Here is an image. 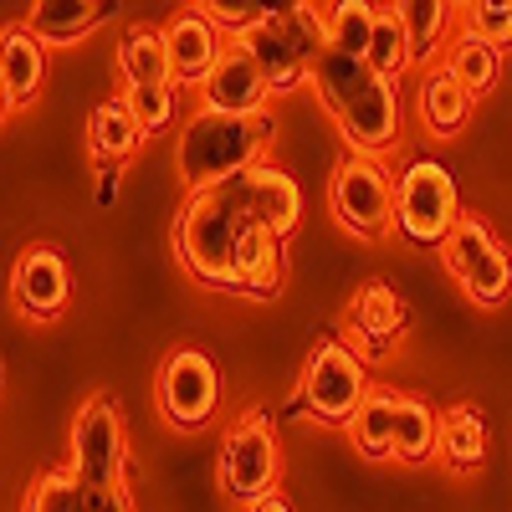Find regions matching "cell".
Wrapping results in <instances>:
<instances>
[{
  "mask_svg": "<svg viewBox=\"0 0 512 512\" xmlns=\"http://www.w3.org/2000/svg\"><path fill=\"white\" fill-rule=\"evenodd\" d=\"M395 11H400V26L410 36V62L415 67L431 62L436 47L446 41V31H451L456 6H446V0H405V6H395Z\"/></svg>",
  "mask_w": 512,
  "mask_h": 512,
  "instance_id": "obj_26",
  "label": "cell"
},
{
  "mask_svg": "<svg viewBox=\"0 0 512 512\" xmlns=\"http://www.w3.org/2000/svg\"><path fill=\"white\" fill-rule=\"evenodd\" d=\"M123 103H128V113H134V123L144 128V139H149V134H164V128L175 123L180 88L175 82H169V88H123Z\"/></svg>",
  "mask_w": 512,
  "mask_h": 512,
  "instance_id": "obj_30",
  "label": "cell"
},
{
  "mask_svg": "<svg viewBox=\"0 0 512 512\" xmlns=\"http://www.w3.org/2000/svg\"><path fill=\"white\" fill-rule=\"evenodd\" d=\"M328 205L333 221L359 241H374L384 231H395V175L384 169V159L369 154H349L333 169L328 185Z\"/></svg>",
  "mask_w": 512,
  "mask_h": 512,
  "instance_id": "obj_7",
  "label": "cell"
},
{
  "mask_svg": "<svg viewBox=\"0 0 512 512\" xmlns=\"http://www.w3.org/2000/svg\"><path fill=\"white\" fill-rule=\"evenodd\" d=\"M441 262L446 272L461 282V292L472 297L477 308H497L507 287H512V256L507 246L492 236V226L482 216H461L456 231L441 241Z\"/></svg>",
  "mask_w": 512,
  "mask_h": 512,
  "instance_id": "obj_9",
  "label": "cell"
},
{
  "mask_svg": "<svg viewBox=\"0 0 512 512\" xmlns=\"http://www.w3.org/2000/svg\"><path fill=\"white\" fill-rule=\"evenodd\" d=\"M415 108H420V123L431 128L436 139H451L466 128L472 118V98L461 93V82L446 72V67H431L420 77V93H415Z\"/></svg>",
  "mask_w": 512,
  "mask_h": 512,
  "instance_id": "obj_19",
  "label": "cell"
},
{
  "mask_svg": "<svg viewBox=\"0 0 512 512\" xmlns=\"http://www.w3.org/2000/svg\"><path fill=\"white\" fill-rule=\"evenodd\" d=\"M200 98H205L210 113H231V118H262L267 113L272 88H267V77H262V67H256L246 41H226V52H221L216 72L205 77Z\"/></svg>",
  "mask_w": 512,
  "mask_h": 512,
  "instance_id": "obj_13",
  "label": "cell"
},
{
  "mask_svg": "<svg viewBox=\"0 0 512 512\" xmlns=\"http://www.w3.org/2000/svg\"><path fill=\"white\" fill-rule=\"evenodd\" d=\"M118 72L123 88H169L175 72H169V52H164V31L154 26H128L118 41Z\"/></svg>",
  "mask_w": 512,
  "mask_h": 512,
  "instance_id": "obj_20",
  "label": "cell"
},
{
  "mask_svg": "<svg viewBox=\"0 0 512 512\" xmlns=\"http://www.w3.org/2000/svg\"><path fill=\"white\" fill-rule=\"evenodd\" d=\"M123 456H128V441H123V415L113 400H88L72 425V466L67 472L88 487L93 497L103 492H118L123 487Z\"/></svg>",
  "mask_w": 512,
  "mask_h": 512,
  "instance_id": "obj_10",
  "label": "cell"
},
{
  "mask_svg": "<svg viewBox=\"0 0 512 512\" xmlns=\"http://www.w3.org/2000/svg\"><path fill=\"white\" fill-rule=\"evenodd\" d=\"M246 512H292V502H287L282 492H272V497H262V502H251Z\"/></svg>",
  "mask_w": 512,
  "mask_h": 512,
  "instance_id": "obj_33",
  "label": "cell"
},
{
  "mask_svg": "<svg viewBox=\"0 0 512 512\" xmlns=\"http://www.w3.org/2000/svg\"><path fill=\"white\" fill-rule=\"evenodd\" d=\"M395 400L400 395H390V390H369L364 405L354 410V420L344 425L364 461H395Z\"/></svg>",
  "mask_w": 512,
  "mask_h": 512,
  "instance_id": "obj_23",
  "label": "cell"
},
{
  "mask_svg": "<svg viewBox=\"0 0 512 512\" xmlns=\"http://www.w3.org/2000/svg\"><path fill=\"white\" fill-rule=\"evenodd\" d=\"M441 451V415L431 400L420 395H400L395 400V461L420 466Z\"/></svg>",
  "mask_w": 512,
  "mask_h": 512,
  "instance_id": "obj_21",
  "label": "cell"
},
{
  "mask_svg": "<svg viewBox=\"0 0 512 512\" xmlns=\"http://www.w3.org/2000/svg\"><path fill=\"white\" fill-rule=\"evenodd\" d=\"M159 405L164 420L180 431H200L221 405V369L205 349H175L159 369Z\"/></svg>",
  "mask_w": 512,
  "mask_h": 512,
  "instance_id": "obj_11",
  "label": "cell"
},
{
  "mask_svg": "<svg viewBox=\"0 0 512 512\" xmlns=\"http://www.w3.org/2000/svg\"><path fill=\"white\" fill-rule=\"evenodd\" d=\"M303 221V190L287 169L256 164L236 180L210 190H190L175 216V256L180 267L221 292H246L256 267L272 262Z\"/></svg>",
  "mask_w": 512,
  "mask_h": 512,
  "instance_id": "obj_1",
  "label": "cell"
},
{
  "mask_svg": "<svg viewBox=\"0 0 512 512\" xmlns=\"http://www.w3.org/2000/svg\"><path fill=\"white\" fill-rule=\"evenodd\" d=\"M11 297L16 308L36 323L57 318L72 303V267L57 246H26L11 267Z\"/></svg>",
  "mask_w": 512,
  "mask_h": 512,
  "instance_id": "obj_12",
  "label": "cell"
},
{
  "mask_svg": "<svg viewBox=\"0 0 512 512\" xmlns=\"http://www.w3.org/2000/svg\"><path fill=\"white\" fill-rule=\"evenodd\" d=\"M108 16H113L108 0H41V6H31L26 26L41 47H72L88 31H98Z\"/></svg>",
  "mask_w": 512,
  "mask_h": 512,
  "instance_id": "obj_16",
  "label": "cell"
},
{
  "mask_svg": "<svg viewBox=\"0 0 512 512\" xmlns=\"http://www.w3.org/2000/svg\"><path fill=\"white\" fill-rule=\"evenodd\" d=\"M308 11H313V26L323 36V47L344 52V57H364L369 52L379 6H364V0H338V6H308Z\"/></svg>",
  "mask_w": 512,
  "mask_h": 512,
  "instance_id": "obj_22",
  "label": "cell"
},
{
  "mask_svg": "<svg viewBox=\"0 0 512 512\" xmlns=\"http://www.w3.org/2000/svg\"><path fill=\"white\" fill-rule=\"evenodd\" d=\"M200 11L210 16V26H216L226 41H246L256 26H267L277 16L272 0H200Z\"/></svg>",
  "mask_w": 512,
  "mask_h": 512,
  "instance_id": "obj_28",
  "label": "cell"
},
{
  "mask_svg": "<svg viewBox=\"0 0 512 512\" xmlns=\"http://www.w3.org/2000/svg\"><path fill=\"white\" fill-rule=\"evenodd\" d=\"M246 47H251L256 67H262L267 88L272 93H292L297 82L313 77V62L323 52V36H318L308 6H277V16L267 26H256L246 36Z\"/></svg>",
  "mask_w": 512,
  "mask_h": 512,
  "instance_id": "obj_8",
  "label": "cell"
},
{
  "mask_svg": "<svg viewBox=\"0 0 512 512\" xmlns=\"http://www.w3.org/2000/svg\"><path fill=\"white\" fill-rule=\"evenodd\" d=\"M466 11V31L487 47H512V0H477V6H461Z\"/></svg>",
  "mask_w": 512,
  "mask_h": 512,
  "instance_id": "obj_31",
  "label": "cell"
},
{
  "mask_svg": "<svg viewBox=\"0 0 512 512\" xmlns=\"http://www.w3.org/2000/svg\"><path fill=\"white\" fill-rule=\"evenodd\" d=\"M410 323V308L395 297V287L390 282H364L359 292H354V303H349V328H354V338L369 349V354H384L395 344V333Z\"/></svg>",
  "mask_w": 512,
  "mask_h": 512,
  "instance_id": "obj_15",
  "label": "cell"
},
{
  "mask_svg": "<svg viewBox=\"0 0 512 512\" xmlns=\"http://www.w3.org/2000/svg\"><path fill=\"white\" fill-rule=\"evenodd\" d=\"M139 144H144V128L134 123V113H128L123 98H108V103L93 108V118H88V149H93V159L103 169H118L123 159H134Z\"/></svg>",
  "mask_w": 512,
  "mask_h": 512,
  "instance_id": "obj_18",
  "label": "cell"
},
{
  "mask_svg": "<svg viewBox=\"0 0 512 512\" xmlns=\"http://www.w3.org/2000/svg\"><path fill=\"white\" fill-rule=\"evenodd\" d=\"M164 52H169V72H175V88H205V77L216 72L221 52H226V36L210 26V16L200 6H185L164 21Z\"/></svg>",
  "mask_w": 512,
  "mask_h": 512,
  "instance_id": "obj_14",
  "label": "cell"
},
{
  "mask_svg": "<svg viewBox=\"0 0 512 512\" xmlns=\"http://www.w3.org/2000/svg\"><path fill=\"white\" fill-rule=\"evenodd\" d=\"M0 82H6L16 108H26L41 93V82H47V52H41V41L31 36V26L0 31Z\"/></svg>",
  "mask_w": 512,
  "mask_h": 512,
  "instance_id": "obj_17",
  "label": "cell"
},
{
  "mask_svg": "<svg viewBox=\"0 0 512 512\" xmlns=\"http://www.w3.org/2000/svg\"><path fill=\"white\" fill-rule=\"evenodd\" d=\"M26 512H93V492L72 472H47L26 492Z\"/></svg>",
  "mask_w": 512,
  "mask_h": 512,
  "instance_id": "obj_29",
  "label": "cell"
},
{
  "mask_svg": "<svg viewBox=\"0 0 512 512\" xmlns=\"http://www.w3.org/2000/svg\"><path fill=\"white\" fill-rule=\"evenodd\" d=\"M221 492L231 502H262L282 482V441L267 410H246L221 441Z\"/></svg>",
  "mask_w": 512,
  "mask_h": 512,
  "instance_id": "obj_5",
  "label": "cell"
},
{
  "mask_svg": "<svg viewBox=\"0 0 512 512\" xmlns=\"http://www.w3.org/2000/svg\"><path fill=\"white\" fill-rule=\"evenodd\" d=\"M456 82H461V93L466 98H487L492 88H497V77H502V52L497 47H487V41H477L472 31H461L451 47H446V62H441Z\"/></svg>",
  "mask_w": 512,
  "mask_h": 512,
  "instance_id": "obj_25",
  "label": "cell"
},
{
  "mask_svg": "<svg viewBox=\"0 0 512 512\" xmlns=\"http://www.w3.org/2000/svg\"><path fill=\"white\" fill-rule=\"evenodd\" d=\"M93 512H134V502H128V492L118 487V492H103V497H93Z\"/></svg>",
  "mask_w": 512,
  "mask_h": 512,
  "instance_id": "obj_32",
  "label": "cell"
},
{
  "mask_svg": "<svg viewBox=\"0 0 512 512\" xmlns=\"http://www.w3.org/2000/svg\"><path fill=\"white\" fill-rule=\"evenodd\" d=\"M369 395L364 359L344 344V338H323V344L303 359L297 374V405H303L318 425H349L354 410Z\"/></svg>",
  "mask_w": 512,
  "mask_h": 512,
  "instance_id": "obj_6",
  "label": "cell"
},
{
  "mask_svg": "<svg viewBox=\"0 0 512 512\" xmlns=\"http://www.w3.org/2000/svg\"><path fill=\"white\" fill-rule=\"evenodd\" d=\"M308 82L318 88L323 108L333 113L349 154L379 159L400 139V93H395V82L379 77L364 57H344V52L323 47Z\"/></svg>",
  "mask_w": 512,
  "mask_h": 512,
  "instance_id": "obj_2",
  "label": "cell"
},
{
  "mask_svg": "<svg viewBox=\"0 0 512 512\" xmlns=\"http://www.w3.org/2000/svg\"><path fill=\"white\" fill-rule=\"evenodd\" d=\"M16 103H11V93H6V82H0V123H6V113H11Z\"/></svg>",
  "mask_w": 512,
  "mask_h": 512,
  "instance_id": "obj_34",
  "label": "cell"
},
{
  "mask_svg": "<svg viewBox=\"0 0 512 512\" xmlns=\"http://www.w3.org/2000/svg\"><path fill=\"white\" fill-rule=\"evenodd\" d=\"M461 221L456 175L441 159H410L395 180V231L415 246H441Z\"/></svg>",
  "mask_w": 512,
  "mask_h": 512,
  "instance_id": "obj_4",
  "label": "cell"
},
{
  "mask_svg": "<svg viewBox=\"0 0 512 512\" xmlns=\"http://www.w3.org/2000/svg\"><path fill=\"white\" fill-rule=\"evenodd\" d=\"M364 62H369L379 77H390V82H400V72H410V67H415V62H410V36H405V26H400V11H395V6L374 16V36H369Z\"/></svg>",
  "mask_w": 512,
  "mask_h": 512,
  "instance_id": "obj_27",
  "label": "cell"
},
{
  "mask_svg": "<svg viewBox=\"0 0 512 512\" xmlns=\"http://www.w3.org/2000/svg\"><path fill=\"white\" fill-rule=\"evenodd\" d=\"M272 118H231V113H210L200 108L185 134H180V149H175V164L190 190H210L221 180H236L241 169H256L262 164V149L272 144Z\"/></svg>",
  "mask_w": 512,
  "mask_h": 512,
  "instance_id": "obj_3",
  "label": "cell"
},
{
  "mask_svg": "<svg viewBox=\"0 0 512 512\" xmlns=\"http://www.w3.org/2000/svg\"><path fill=\"white\" fill-rule=\"evenodd\" d=\"M441 461L451 472H477L487 461V415L477 405H451L441 415Z\"/></svg>",
  "mask_w": 512,
  "mask_h": 512,
  "instance_id": "obj_24",
  "label": "cell"
}]
</instances>
